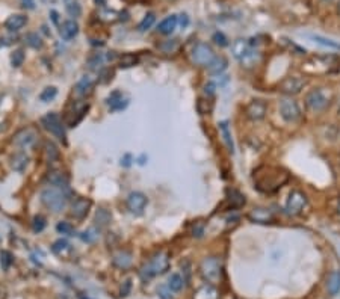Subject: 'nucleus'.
Segmentation results:
<instances>
[{"label": "nucleus", "mask_w": 340, "mask_h": 299, "mask_svg": "<svg viewBox=\"0 0 340 299\" xmlns=\"http://www.w3.org/2000/svg\"><path fill=\"white\" fill-rule=\"evenodd\" d=\"M289 176L280 168L274 166H261L254 171V183L256 187L261 192H275L278 191L284 183H287Z\"/></svg>", "instance_id": "1"}, {"label": "nucleus", "mask_w": 340, "mask_h": 299, "mask_svg": "<svg viewBox=\"0 0 340 299\" xmlns=\"http://www.w3.org/2000/svg\"><path fill=\"white\" fill-rule=\"evenodd\" d=\"M65 189L67 187H45L41 192V202L55 213L62 212L70 199V195Z\"/></svg>", "instance_id": "2"}, {"label": "nucleus", "mask_w": 340, "mask_h": 299, "mask_svg": "<svg viewBox=\"0 0 340 299\" xmlns=\"http://www.w3.org/2000/svg\"><path fill=\"white\" fill-rule=\"evenodd\" d=\"M231 52H233V56L238 60H240L245 67H253L259 56V52L254 50V45L246 40H236L233 45H231Z\"/></svg>", "instance_id": "3"}, {"label": "nucleus", "mask_w": 340, "mask_h": 299, "mask_svg": "<svg viewBox=\"0 0 340 299\" xmlns=\"http://www.w3.org/2000/svg\"><path fill=\"white\" fill-rule=\"evenodd\" d=\"M169 267V259L166 253H158L154 257H151V260L148 263H145L141 269V277L142 279H148L156 275L163 274L165 271H168Z\"/></svg>", "instance_id": "4"}, {"label": "nucleus", "mask_w": 340, "mask_h": 299, "mask_svg": "<svg viewBox=\"0 0 340 299\" xmlns=\"http://www.w3.org/2000/svg\"><path fill=\"white\" fill-rule=\"evenodd\" d=\"M200 274H201V277L207 282H210V284L220 282L222 277V266H221L220 259H216V257L204 259L201 264H200Z\"/></svg>", "instance_id": "5"}, {"label": "nucleus", "mask_w": 340, "mask_h": 299, "mask_svg": "<svg viewBox=\"0 0 340 299\" xmlns=\"http://www.w3.org/2000/svg\"><path fill=\"white\" fill-rule=\"evenodd\" d=\"M191 58H192V62H194L195 65H198V67H209L216 56H215V52H213V49H212L209 44L198 42L194 47V50L191 53Z\"/></svg>", "instance_id": "6"}, {"label": "nucleus", "mask_w": 340, "mask_h": 299, "mask_svg": "<svg viewBox=\"0 0 340 299\" xmlns=\"http://www.w3.org/2000/svg\"><path fill=\"white\" fill-rule=\"evenodd\" d=\"M305 206H307V195L298 191V189H295V191H292L289 194V198L286 202V213L290 216H297L304 210Z\"/></svg>", "instance_id": "7"}, {"label": "nucleus", "mask_w": 340, "mask_h": 299, "mask_svg": "<svg viewBox=\"0 0 340 299\" xmlns=\"http://www.w3.org/2000/svg\"><path fill=\"white\" fill-rule=\"evenodd\" d=\"M41 124L45 130H49L52 135H55L59 140H65V130H64L62 121H60V118L56 114L50 112L47 115H44L41 118Z\"/></svg>", "instance_id": "8"}, {"label": "nucleus", "mask_w": 340, "mask_h": 299, "mask_svg": "<svg viewBox=\"0 0 340 299\" xmlns=\"http://www.w3.org/2000/svg\"><path fill=\"white\" fill-rule=\"evenodd\" d=\"M305 103H307L308 107L312 109V111L319 112V111H323V109L330 104V97L320 88L319 89H312L310 92L307 94Z\"/></svg>", "instance_id": "9"}, {"label": "nucleus", "mask_w": 340, "mask_h": 299, "mask_svg": "<svg viewBox=\"0 0 340 299\" xmlns=\"http://www.w3.org/2000/svg\"><path fill=\"white\" fill-rule=\"evenodd\" d=\"M280 114H281L283 120L287 121V122H295L301 117V111H300L298 103L295 100H292V99H283L280 101Z\"/></svg>", "instance_id": "10"}, {"label": "nucleus", "mask_w": 340, "mask_h": 299, "mask_svg": "<svg viewBox=\"0 0 340 299\" xmlns=\"http://www.w3.org/2000/svg\"><path fill=\"white\" fill-rule=\"evenodd\" d=\"M304 85H305L304 79L297 77V76H290V77H286L280 83V91L286 94V96H297V94L302 91Z\"/></svg>", "instance_id": "11"}, {"label": "nucleus", "mask_w": 340, "mask_h": 299, "mask_svg": "<svg viewBox=\"0 0 340 299\" xmlns=\"http://www.w3.org/2000/svg\"><path fill=\"white\" fill-rule=\"evenodd\" d=\"M37 138H38V133H37L34 129L27 127V129H23V130H20V132L15 133V136H14V139H12V142H14L15 145L21 147V148H26V147H32V145L35 144Z\"/></svg>", "instance_id": "12"}, {"label": "nucleus", "mask_w": 340, "mask_h": 299, "mask_svg": "<svg viewBox=\"0 0 340 299\" xmlns=\"http://www.w3.org/2000/svg\"><path fill=\"white\" fill-rule=\"evenodd\" d=\"M147 204H148V199L142 192H132L127 197V209L133 215H141Z\"/></svg>", "instance_id": "13"}, {"label": "nucleus", "mask_w": 340, "mask_h": 299, "mask_svg": "<svg viewBox=\"0 0 340 299\" xmlns=\"http://www.w3.org/2000/svg\"><path fill=\"white\" fill-rule=\"evenodd\" d=\"M268 111V104L263 100H253L248 106H246L245 112L246 117L253 121H259V120H263Z\"/></svg>", "instance_id": "14"}, {"label": "nucleus", "mask_w": 340, "mask_h": 299, "mask_svg": "<svg viewBox=\"0 0 340 299\" xmlns=\"http://www.w3.org/2000/svg\"><path fill=\"white\" fill-rule=\"evenodd\" d=\"M248 219L253 224H272L274 222V213L265 207H256L248 213Z\"/></svg>", "instance_id": "15"}, {"label": "nucleus", "mask_w": 340, "mask_h": 299, "mask_svg": "<svg viewBox=\"0 0 340 299\" xmlns=\"http://www.w3.org/2000/svg\"><path fill=\"white\" fill-rule=\"evenodd\" d=\"M106 103H107V106H109L111 111L118 112V111H122V109L127 107L129 97H126V94H122L121 91H114L111 96L107 97Z\"/></svg>", "instance_id": "16"}, {"label": "nucleus", "mask_w": 340, "mask_h": 299, "mask_svg": "<svg viewBox=\"0 0 340 299\" xmlns=\"http://www.w3.org/2000/svg\"><path fill=\"white\" fill-rule=\"evenodd\" d=\"M91 209V201L86 198H77L73 204H71V215L77 219H82L88 215Z\"/></svg>", "instance_id": "17"}, {"label": "nucleus", "mask_w": 340, "mask_h": 299, "mask_svg": "<svg viewBox=\"0 0 340 299\" xmlns=\"http://www.w3.org/2000/svg\"><path fill=\"white\" fill-rule=\"evenodd\" d=\"M79 34V24H77L74 20H67L62 23V26L59 27V35L64 41H70L74 37H77Z\"/></svg>", "instance_id": "18"}, {"label": "nucleus", "mask_w": 340, "mask_h": 299, "mask_svg": "<svg viewBox=\"0 0 340 299\" xmlns=\"http://www.w3.org/2000/svg\"><path fill=\"white\" fill-rule=\"evenodd\" d=\"M94 85H96V80L92 77L89 76H85L82 77L79 82H77L74 91L77 96H80V97H85V96H89V94L92 92V89H94Z\"/></svg>", "instance_id": "19"}, {"label": "nucleus", "mask_w": 340, "mask_h": 299, "mask_svg": "<svg viewBox=\"0 0 340 299\" xmlns=\"http://www.w3.org/2000/svg\"><path fill=\"white\" fill-rule=\"evenodd\" d=\"M177 24H179V17L177 15H168L166 19H163L159 26H158V30L160 34L163 35H171L174 30L177 29Z\"/></svg>", "instance_id": "20"}, {"label": "nucleus", "mask_w": 340, "mask_h": 299, "mask_svg": "<svg viewBox=\"0 0 340 299\" xmlns=\"http://www.w3.org/2000/svg\"><path fill=\"white\" fill-rule=\"evenodd\" d=\"M26 23H27V19L24 17V15H21V14H14V15H9V17L6 19L5 27H6L8 30H11V32H17V30H20L21 27H24Z\"/></svg>", "instance_id": "21"}, {"label": "nucleus", "mask_w": 340, "mask_h": 299, "mask_svg": "<svg viewBox=\"0 0 340 299\" xmlns=\"http://www.w3.org/2000/svg\"><path fill=\"white\" fill-rule=\"evenodd\" d=\"M112 263L114 266H117L118 269H127L132 264V254L129 251H118V253L114 254L112 257Z\"/></svg>", "instance_id": "22"}, {"label": "nucleus", "mask_w": 340, "mask_h": 299, "mask_svg": "<svg viewBox=\"0 0 340 299\" xmlns=\"http://www.w3.org/2000/svg\"><path fill=\"white\" fill-rule=\"evenodd\" d=\"M220 125V133L222 136V142L224 145L227 147V150L233 154L235 153V144H233V138H231V132H230V127H228V122L227 121H222L218 124Z\"/></svg>", "instance_id": "23"}, {"label": "nucleus", "mask_w": 340, "mask_h": 299, "mask_svg": "<svg viewBox=\"0 0 340 299\" xmlns=\"http://www.w3.org/2000/svg\"><path fill=\"white\" fill-rule=\"evenodd\" d=\"M47 181L56 187H67L68 186V177L62 171H50L49 176H47Z\"/></svg>", "instance_id": "24"}, {"label": "nucleus", "mask_w": 340, "mask_h": 299, "mask_svg": "<svg viewBox=\"0 0 340 299\" xmlns=\"http://www.w3.org/2000/svg\"><path fill=\"white\" fill-rule=\"evenodd\" d=\"M29 165V156L26 153H17L11 159V168L17 172H23Z\"/></svg>", "instance_id": "25"}, {"label": "nucleus", "mask_w": 340, "mask_h": 299, "mask_svg": "<svg viewBox=\"0 0 340 299\" xmlns=\"http://www.w3.org/2000/svg\"><path fill=\"white\" fill-rule=\"evenodd\" d=\"M327 290L331 296L340 292V271H333L327 278Z\"/></svg>", "instance_id": "26"}, {"label": "nucleus", "mask_w": 340, "mask_h": 299, "mask_svg": "<svg viewBox=\"0 0 340 299\" xmlns=\"http://www.w3.org/2000/svg\"><path fill=\"white\" fill-rule=\"evenodd\" d=\"M112 221V215L109 210H106L104 207H100L97 212H96V218H94V222L99 228H104L111 224Z\"/></svg>", "instance_id": "27"}, {"label": "nucleus", "mask_w": 340, "mask_h": 299, "mask_svg": "<svg viewBox=\"0 0 340 299\" xmlns=\"http://www.w3.org/2000/svg\"><path fill=\"white\" fill-rule=\"evenodd\" d=\"M194 299H218V290L210 284L203 286L194 293Z\"/></svg>", "instance_id": "28"}, {"label": "nucleus", "mask_w": 340, "mask_h": 299, "mask_svg": "<svg viewBox=\"0 0 340 299\" xmlns=\"http://www.w3.org/2000/svg\"><path fill=\"white\" fill-rule=\"evenodd\" d=\"M227 65H228V62L224 56H216L207 68L212 74H221L227 68Z\"/></svg>", "instance_id": "29"}, {"label": "nucleus", "mask_w": 340, "mask_h": 299, "mask_svg": "<svg viewBox=\"0 0 340 299\" xmlns=\"http://www.w3.org/2000/svg\"><path fill=\"white\" fill-rule=\"evenodd\" d=\"M228 202H230V206L233 207V209H238V207H242L243 204H245V197L238 192V191H228Z\"/></svg>", "instance_id": "30"}, {"label": "nucleus", "mask_w": 340, "mask_h": 299, "mask_svg": "<svg viewBox=\"0 0 340 299\" xmlns=\"http://www.w3.org/2000/svg\"><path fill=\"white\" fill-rule=\"evenodd\" d=\"M65 9L71 15V17H80L82 14V6L79 3V0H64Z\"/></svg>", "instance_id": "31"}, {"label": "nucleus", "mask_w": 340, "mask_h": 299, "mask_svg": "<svg viewBox=\"0 0 340 299\" xmlns=\"http://www.w3.org/2000/svg\"><path fill=\"white\" fill-rule=\"evenodd\" d=\"M183 284H184V279L179 274H173L168 279V287L171 289L173 292H180L183 289Z\"/></svg>", "instance_id": "32"}, {"label": "nucleus", "mask_w": 340, "mask_h": 299, "mask_svg": "<svg viewBox=\"0 0 340 299\" xmlns=\"http://www.w3.org/2000/svg\"><path fill=\"white\" fill-rule=\"evenodd\" d=\"M104 60H107V58L103 53H96L94 56H91L88 59V67L91 70H99L104 64Z\"/></svg>", "instance_id": "33"}, {"label": "nucleus", "mask_w": 340, "mask_h": 299, "mask_svg": "<svg viewBox=\"0 0 340 299\" xmlns=\"http://www.w3.org/2000/svg\"><path fill=\"white\" fill-rule=\"evenodd\" d=\"M154 21H156V15H154L153 12H148L142 19V21L138 24V30L139 32H145V30H148L154 24Z\"/></svg>", "instance_id": "34"}, {"label": "nucleus", "mask_w": 340, "mask_h": 299, "mask_svg": "<svg viewBox=\"0 0 340 299\" xmlns=\"http://www.w3.org/2000/svg\"><path fill=\"white\" fill-rule=\"evenodd\" d=\"M80 239H82L83 242H86V243L96 242V240L99 239V230H97V228H94V227L85 230V231L80 234Z\"/></svg>", "instance_id": "35"}, {"label": "nucleus", "mask_w": 340, "mask_h": 299, "mask_svg": "<svg viewBox=\"0 0 340 299\" xmlns=\"http://www.w3.org/2000/svg\"><path fill=\"white\" fill-rule=\"evenodd\" d=\"M52 251L55 254H58V256H62L65 251H70V243L65 240V239H58L55 243H53V246H52Z\"/></svg>", "instance_id": "36"}, {"label": "nucleus", "mask_w": 340, "mask_h": 299, "mask_svg": "<svg viewBox=\"0 0 340 299\" xmlns=\"http://www.w3.org/2000/svg\"><path fill=\"white\" fill-rule=\"evenodd\" d=\"M56 96H58V89H56L55 86H47V88H45V89L40 94V100L44 101V103H47V101L53 100Z\"/></svg>", "instance_id": "37"}, {"label": "nucleus", "mask_w": 340, "mask_h": 299, "mask_svg": "<svg viewBox=\"0 0 340 299\" xmlns=\"http://www.w3.org/2000/svg\"><path fill=\"white\" fill-rule=\"evenodd\" d=\"M24 40H26L27 45H30L32 49H41V47H42V40H41V37L38 34H34V32L27 34Z\"/></svg>", "instance_id": "38"}, {"label": "nucleus", "mask_w": 340, "mask_h": 299, "mask_svg": "<svg viewBox=\"0 0 340 299\" xmlns=\"http://www.w3.org/2000/svg\"><path fill=\"white\" fill-rule=\"evenodd\" d=\"M23 62H24V52H23L21 49L15 50V52L12 53V56H11V64H12V67L19 68V67L23 65Z\"/></svg>", "instance_id": "39"}, {"label": "nucleus", "mask_w": 340, "mask_h": 299, "mask_svg": "<svg viewBox=\"0 0 340 299\" xmlns=\"http://www.w3.org/2000/svg\"><path fill=\"white\" fill-rule=\"evenodd\" d=\"M45 153H47V157H49L50 162L56 160L58 157H59V150L56 148V145L53 142H50V140H47V142H45Z\"/></svg>", "instance_id": "40"}, {"label": "nucleus", "mask_w": 340, "mask_h": 299, "mask_svg": "<svg viewBox=\"0 0 340 299\" xmlns=\"http://www.w3.org/2000/svg\"><path fill=\"white\" fill-rule=\"evenodd\" d=\"M44 228H45V218L41 216V215H37V216L32 219V230H34L35 233H41Z\"/></svg>", "instance_id": "41"}, {"label": "nucleus", "mask_w": 340, "mask_h": 299, "mask_svg": "<svg viewBox=\"0 0 340 299\" xmlns=\"http://www.w3.org/2000/svg\"><path fill=\"white\" fill-rule=\"evenodd\" d=\"M138 62V58L135 55H124L121 58V68H129V67H133L135 64Z\"/></svg>", "instance_id": "42"}, {"label": "nucleus", "mask_w": 340, "mask_h": 299, "mask_svg": "<svg viewBox=\"0 0 340 299\" xmlns=\"http://www.w3.org/2000/svg\"><path fill=\"white\" fill-rule=\"evenodd\" d=\"M313 40H315L316 42L322 44V45H325V47H330V49H336V50H340V44H337V42H334V41H331V40H327V38H322V37H319V35L313 37Z\"/></svg>", "instance_id": "43"}, {"label": "nucleus", "mask_w": 340, "mask_h": 299, "mask_svg": "<svg viewBox=\"0 0 340 299\" xmlns=\"http://www.w3.org/2000/svg\"><path fill=\"white\" fill-rule=\"evenodd\" d=\"M11 263H12V256H11V253H8V251H2V253H0V264H2V269H8V267L11 266Z\"/></svg>", "instance_id": "44"}, {"label": "nucleus", "mask_w": 340, "mask_h": 299, "mask_svg": "<svg viewBox=\"0 0 340 299\" xmlns=\"http://www.w3.org/2000/svg\"><path fill=\"white\" fill-rule=\"evenodd\" d=\"M56 230H58L59 233H62V234L74 236V228H73V225L68 224V222H59V224L56 225Z\"/></svg>", "instance_id": "45"}, {"label": "nucleus", "mask_w": 340, "mask_h": 299, "mask_svg": "<svg viewBox=\"0 0 340 299\" xmlns=\"http://www.w3.org/2000/svg\"><path fill=\"white\" fill-rule=\"evenodd\" d=\"M177 47H179V42H177V40H171V41H166L165 44H162V45H160V49H162L163 52L169 53V52H174V50H177Z\"/></svg>", "instance_id": "46"}, {"label": "nucleus", "mask_w": 340, "mask_h": 299, "mask_svg": "<svg viewBox=\"0 0 340 299\" xmlns=\"http://www.w3.org/2000/svg\"><path fill=\"white\" fill-rule=\"evenodd\" d=\"M213 41L218 44V45H221V47H225V45H228V40L225 38V35L224 34H221V32H216L215 35H213Z\"/></svg>", "instance_id": "47"}, {"label": "nucleus", "mask_w": 340, "mask_h": 299, "mask_svg": "<svg viewBox=\"0 0 340 299\" xmlns=\"http://www.w3.org/2000/svg\"><path fill=\"white\" fill-rule=\"evenodd\" d=\"M173 290L169 289V287H165V286H162V287H159V296L162 298V299H174V296H173V293H171Z\"/></svg>", "instance_id": "48"}, {"label": "nucleus", "mask_w": 340, "mask_h": 299, "mask_svg": "<svg viewBox=\"0 0 340 299\" xmlns=\"http://www.w3.org/2000/svg\"><path fill=\"white\" fill-rule=\"evenodd\" d=\"M179 24L181 29H186L189 26V17H188V14H180L179 15Z\"/></svg>", "instance_id": "49"}, {"label": "nucleus", "mask_w": 340, "mask_h": 299, "mask_svg": "<svg viewBox=\"0 0 340 299\" xmlns=\"http://www.w3.org/2000/svg\"><path fill=\"white\" fill-rule=\"evenodd\" d=\"M215 88H216V85L212 83V82H209V83L204 85V94H206L207 97H212V96H213V94H215Z\"/></svg>", "instance_id": "50"}, {"label": "nucleus", "mask_w": 340, "mask_h": 299, "mask_svg": "<svg viewBox=\"0 0 340 299\" xmlns=\"http://www.w3.org/2000/svg\"><path fill=\"white\" fill-rule=\"evenodd\" d=\"M21 6L24 9H35V2L34 0H21Z\"/></svg>", "instance_id": "51"}, {"label": "nucleus", "mask_w": 340, "mask_h": 299, "mask_svg": "<svg viewBox=\"0 0 340 299\" xmlns=\"http://www.w3.org/2000/svg\"><path fill=\"white\" fill-rule=\"evenodd\" d=\"M130 159H132V156H130V154H126L124 159H121V165L129 166V165H130Z\"/></svg>", "instance_id": "52"}, {"label": "nucleus", "mask_w": 340, "mask_h": 299, "mask_svg": "<svg viewBox=\"0 0 340 299\" xmlns=\"http://www.w3.org/2000/svg\"><path fill=\"white\" fill-rule=\"evenodd\" d=\"M94 2H96L97 5H103V3H104V0H94Z\"/></svg>", "instance_id": "53"}, {"label": "nucleus", "mask_w": 340, "mask_h": 299, "mask_svg": "<svg viewBox=\"0 0 340 299\" xmlns=\"http://www.w3.org/2000/svg\"><path fill=\"white\" fill-rule=\"evenodd\" d=\"M339 14H340V3H339Z\"/></svg>", "instance_id": "54"}, {"label": "nucleus", "mask_w": 340, "mask_h": 299, "mask_svg": "<svg viewBox=\"0 0 340 299\" xmlns=\"http://www.w3.org/2000/svg\"><path fill=\"white\" fill-rule=\"evenodd\" d=\"M325 2H331V0H325Z\"/></svg>", "instance_id": "55"}, {"label": "nucleus", "mask_w": 340, "mask_h": 299, "mask_svg": "<svg viewBox=\"0 0 340 299\" xmlns=\"http://www.w3.org/2000/svg\"><path fill=\"white\" fill-rule=\"evenodd\" d=\"M80 299H88V298H80Z\"/></svg>", "instance_id": "56"}]
</instances>
